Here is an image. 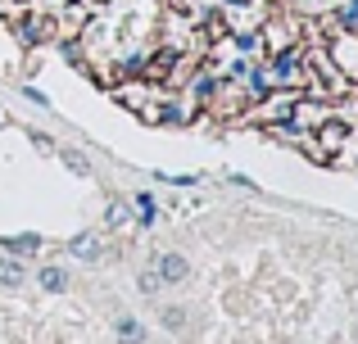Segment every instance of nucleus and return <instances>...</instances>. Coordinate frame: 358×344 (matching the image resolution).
I'll return each instance as SVG.
<instances>
[{
	"instance_id": "7",
	"label": "nucleus",
	"mask_w": 358,
	"mask_h": 344,
	"mask_svg": "<svg viewBox=\"0 0 358 344\" xmlns=\"http://www.w3.org/2000/svg\"><path fill=\"white\" fill-rule=\"evenodd\" d=\"M0 245H5L14 258H27V254H36V249H41V236H5Z\"/></svg>"
},
{
	"instance_id": "5",
	"label": "nucleus",
	"mask_w": 358,
	"mask_h": 344,
	"mask_svg": "<svg viewBox=\"0 0 358 344\" xmlns=\"http://www.w3.org/2000/svg\"><path fill=\"white\" fill-rule=\"evenodd\" d=\"M69 254H73V258H87V263H91V258H100V240H96V231H78V236L69 240Z\"/></svg>"
},
{
	"instance_id": "8",
	"label": "nucleus",
	"mask_w": 358,
	"mask_h": 344,
	"mask_svg": "<svg viewBox=\"0 0 358 344\" xmlns=\"http://www.w3.org/2000/svg\"><path fill=\"white\" fill-rule=\"evenodd\" d=\"M118 344H145V327L141 322H131V317H118Z\"/></svg>"
},
{
	"instance_id": "9",
	"label": "nucleus",
	"mask_w": 358,
	"mask_h": 344,
	"mask_svg": "<svg viewBox=\"0 0 358 344\" xmlns=\"http://www.w3.org/2000/svg\"><path fill=\"white\" fill-rule=\"evenodd\" d=\"M64 285H69L64 267H41V290H50V294H64Z\"/></svg>"
},
{
	"instance_id": "6",
	"label": "nucleus",
	"mask_w": 358,
	"mask_h": 344,
	"mask_svg": "<svg viewBox=\"0 0 358 344\" xmlns=\"http://www.w3.org/2000/svg\"><path fill=\"white\" fill-rule=\"evenodd\" d=\"M27 281V272H23V263H18L14 254H5L0 258V285H9V290H18V285Z\"/></svg>"
},
{
	"instance_id": "11",
	"label": "nucleus",
	"mask_w": 358,
	"mask_h": 344,
	"mask_svg": "<svg viewBox=\"0 0 358 344\" xmlns=\"http://www.w3.org/2000/svg\"><path fill=\"white\" fill-rule=\"evenodd\" d=\"M127 218H131V209L122 200H114V204H109V213H105V227H127Z\"/></svg>"
},
{
	"instance_id": "14",
	"label": "nucleus",
	"mask_w": 358,
	"mask_h": 344,
	"mask_svg": "<svg viewBox=\"0 0 358 344\" xmlns=\"http://www.w3.org/2000/svg\"><path fill=\"white\" fill-rule=\"evenodd\" d=\"M159 285H164V281H159V272H145V276H141V290H145V294H155Z\"/></svg>"
},
{
	"instance_id": "1",
	"label": "nucleus",
	"mask_w": 358,
	"mask_h": 344,
	"mask_svg": "<svg viewBox=\"0 0 358 344\" xmlns=\"http://www.w3.org/2000/svg\"><path fill=\"white\" fill-rule=\"evenodd\" d=\"M327 59H331L336 73L358 91V27H341V32L327 41Z\"/></svg>"
},
{
	"instance_id": "10",
	"label": "nucleus",
	"mask_w": 358,
	"mask_h": 344,
	"mask_svg": "<svg viewBox=\"0 0 358 344\" xmlns=\"http://www.w3.org/2000/svg\"><path fill=\"white\" fill-rule=\"evenodd\" d=\"M27 9H32V0H0V18H9V23H18Z\"/></svg>"
},
{
	"instance_id": "12",
	"label": "nucleus",
	"mask_w": 358,
	"mask_h": 344,
	"mask_svg": "<svg viewBox=\"0 0 358 344\" xmlns=\"http://www.w3.org/2000/svg\"><path fill=\"white\" fill-rule=\"evenodd\" d=\"M59 159H64V163H69V168H73V172H78V177H91V163H87V154H78V150H64V154H59Z\"/></svg>"
},
{
	"instance_id": "13",
	"label": "nucleus",
	"mask_w": 358,
	"mask_h": 344,
	"mask_svg": "<svg viewBox=\"0 0 358 344\" xmlns=\"http://www.w3.org/2000/svg\"><path fill=\"white\" fill-rule=\"evenodd\" d=\"M159 317H164V327H168V331H182V327H186V313H182V308H164Z\"/></svg>"
},
{
	"instance_id": "4",
	"label": "nucleus",
	"mask_w": 358,
	"mask_h": 344,
	"mask_svg": "<svg viewBox=\"0 0 358 344\" xmlns=\"http://www.w3.org/2000/svg\"><path fill=\"white\" fill-rule=\"evenodd\" d=\"M155 267H159V281H164V285H173V281H186V272H191L182 254H159V258H155Z\"/></svg>"
},
{
	"instance_id": "3",
	"label": "nucleus",
	"mask_w": 358,
	"mask_h": 344,
	"mask_svg": "<svg viewBox=\"0 0 358 344\" xmlns=\"http://www.w3.org/2000/svg\"><path fill=\"white\" fill-rule=\"evenodd\" d=\"M345 141H350V123H345V118H322V123H317V159H322V154H336Z\"/></svg>"
},
{
	"instance_id": "2",
	"label": "nucleus",
	"mask_w": 358,
	"mask_h": 344,
	"mask_svg": "<svg viewBox=\"0 0 358 344\" xmlns=\"http://www.w3.org/2000/svg\"><path fill=\"white\" fill-rule=\"evenodd\" d=\"M14 27H18V41H23V45H41V41L55 36V23H50L45 9H27V18H18Z\"/></svg>"
}]
</instances>
